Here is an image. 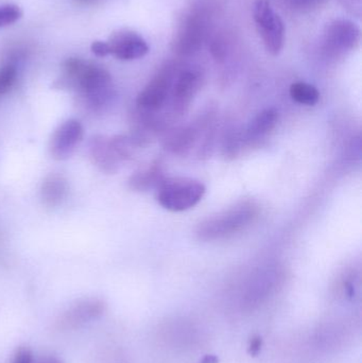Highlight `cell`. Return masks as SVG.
<instances>
[{"mask_svg": "<svg viewBox=\"0 0 362 363\" xmlns=\"http://www.w3.org/2000/svg\"><path fill=\"white\" fill-rule=\"evenodd\" d=\"M64 85L78 89L91 106H102L111 97L110 74L99 66L70 59L64 64Z\"/></svg>", "mask_w": 362, "mask_h": 363, "instance_id": "cell-1", "label": "cell"}, {"mask_svg": "<svg viewBox=\"0 0 362 363\" xmlns=\"http://www.w3.org/2000/svg\"><path fill=\"white\" fill-rule=\"evenodd\" d=\"M159 204L170 211H184L196 206L205 194L201 182L191 179H165L157 189Z\"/></svg>", "mask_w": 362, "mask_h": 363, "instance_id": "cell-2", "label": "cell"}, {"mask_svg": "<svg viewBox=\"0 0 362 363\" xmlns=\"http://www.w3.org/2000/svg\"><path fill=\"white\" fill-rule=\"evenodd\" d=\"M255 215L256 208L252 204L242 203L200 224L198 236L206 241L223 238L248 225Z\"/></svg>", "mask_w": 362, "mask_h": 363, "instance_id": "cell-3", "label": "cell"}, {"mask_svg": "<svg viewBox=\"0 0 362 363\" xmlns=\"http://www.w3.org/2000/svg\"><path fill=\"white\" fill-rule=\"evenodd\" d=\"M253 18L266 50L280 55L285 44V25L269 0H256L253 6Z\"/></svg>", "mask_w": 362, "mask_h": 363, "instance_id": "cell-4", "label": "cell"}, {"mask_svg": "<svg viewBox=\"0 0 362 363\" xmlns=\"http://www.w3.org/2000/svg\"><path fill=\"white\" fill-rule=\"evenodd\" d=\"M176 74L172 64H166L138 95L136 99L138 111L157 114L167 106Z\"/></svg>", "mask_w": 362, "mask_h": 363, "instance_id": "cell-5", "label": "cell"}, {"mask_svg": "<svg viewBox=\"0 0 362 363\" xmlns=\"http://www.w3.org/2000/svg\"><path fill=\"white\" fill-rule=\"evenodd\" d=\"M208 30V21L201 11L187 13L179 23L174 33V49L178 55L188 57L199 51Z\"/></svg>", "mask_w": 362, "mask_h": 363, "instance_id": "cell-6", "label": "cell"}, {"mask_svg": "<svg viewBox=\"0 0 362 363\" xmlns=\"http://www.w3.org/2000/svg\"><path fill=\"white\" fill-rule=\"evenodd\" d=\"M361 38V28L356 23L349 19H335L323 32V49L331 57H339L356 49Z\"/></svg>", "mask_w": 362, "mask_h": 363, "instance_id": "cell-7", "label": "cell"}, {"mask_svg": "<svg viewBox=\"0 0 362 363\" xmlns=\"http://www.w3.org/2000/svg\"><path fill=\"white\" fill-rule=\"evenodd\" d=\"M201 74L198 70L189 68L176 74L168 100L174 115H183L187 112L201 86Z\"/></svg>", "mask_w": 362, "mask_h": 363, "instance_id": "cell-8", "label": "cell"}, {"mask_svg": "<svg viewBox=\"0 0 362 363\" xmlns=\"http://www.w3.org/2000/svg\"><path fill=\"white\" fill-rule=\"evenodd\" d=\"M106 43L110 47L111 55L123 61L140 59L149 52L146 40L132 30H118Z\"/></svg>", "mask_w": 362, "mask_h": 363, "instance_id": "cell-9", "label": "cell"}, {"mask_svg": "<svg viewBox=\"0 0 362 363\" xmlns=\"http://www.w3.org/2000/svg\"><path fill=\"white\" fill-rule=\"evenodd\" d=\"M84 130L78 121L70 119L62 123L50 142V153L55 160H66L72 157L77 147L82 142Z\"/></svg>", "mask_w": 362, "mask_h": 363, "instance_id": "cell-10", "label": "cell"}, {"mask_svg": "<svg viewBox=\"0 0 362 363\" xmlns=\"http://www.w3.org/2000/svg\"><path fill=\"white\" fill-rule=\"evenodd\" d=\"M104 303L101 301L91 298V300L80 301L70 307L60 320V328H76L91 320L96 319L103 313Z\"/></svg>", "mask_w": 362, "mask_h": 363, "instance_id": "cell-11", "label": "cell"}, {"mask_svg": "<svg viewBox=\"0 0 362 363\" xmlns=\"http://www.w3.org/2000/svg\"><path fill=\"white\" fill-rule=\"evenodd\" d=\"M91 157L97 167L108 174L117 172L119 164L123 162L115 151L111 138L103 136H96L91 140Z\"/></svg>", "mask_w": 362, "mask_h": 363, "instance_id": "cell-12", "label": "cell"}, {"mask_svg": "<svg viewBox=\"0 0 362 363\" xmlns=\"http://www.w3.org/2000/svg\"><path fill=\"white\" fill-rule=\"evenodd\" d=\"M278 121V112L276 108H270L261 111L249 123L244 138L247 142H259L267 136L276 128Z\"/></svg>", "mask_w": 362, "mask_h": 363, "instance_id": "cell-13", "label": "cell"}, {"mask_svg": "<svg viewBox=\"0 0 362 363\" xmlns=\"http://www.w3.org/2000/svg\"><path fill=\"white\" fill-rule=\"evenodd\" d=\"M199 132V125H187L174 130L166 138V149L176 155H185L193 148Z\"/></svg>", "mask_w": 362, "mask_h": 363, "instance_id": "cell-14", "label": "cell"}, {"mask_svg": "<svg viewBox=\"0 0 362 363\" xmlns=\"http://www.w3.org/2000/svg\"><path fill=\"white\" fill-rule=\"evenodd\" d=\"M68 191L67 181L60 174H50L45 179L42 187L43 200L48 206H57Z\"/></svg>", "mask_w": 362, "mask_h": 363, "instance_id": "cell-15", "label": "cell"}, {"mask_svg": "<svg viewBox=\"0 0 362 363\" xmlns=\"http://www.w3.org/2000/svg\"><path fill=\"white\" fill-rule=\"evenodd\" d=\"M165 179L162 168L159 165H152L147 169L140 170L133 174L130 179L129 184L132 189L147 191L153 188L157 189Z\"/></svg>", "mask_w": 362, "mask_h": 363, "instance_id": "cell-16", "label": "cell"}, {"mask_svg": "<svg viewBox=\"0 0 362 363\" xmlns=\"http://www.w3.org/2000/svg\"><path fill=\"white\" fill-rule=\"evenodd\" d=\"M290 96L298 104L312 106L318 104L320 93L314 85L305 82H295L290 86Z\"/></svg>", "mask_w": 362, "mask_h": 363, "instance_id": "cell-17", "label": "cell"}, {"mask_svg": "<svg viewBox=\"0 0 362 363\" xmlns=\"http://www.w3.org/2000/svg\"><path fill=\"white\" fill-rule=\"evenodd\" d=\"M281 1L295 12L307 13L318 10L327 4V0H281Z\"/></svg>", "mask_w": 362, "mask_h": 363, "instance_id": "cell-18", "label": "cell"}, {"mask_svg": "<svg viewBox=\"0 0 362 363\" xmlns=\"http://www.w3.org/2000/svg\"><path fill=\"white\" fill-rule=\"evenodd\" d=\"M17 70L15 66L6 65L0 68V96L11 91L16 82Z\"/></svg>", "mask_w": 362, "mask_h": 363, "instance_id": "cell-19", "label": "cell"}, {"mask_svg": "<svg viewBox=\"0 0 362 363\" xmlns=\"http://www.w3.org/2000/svg\"><path fill=\"white\" fill-rule=\"evenodd\" d=\"M21 15L23 13L21 9L15 4L0 6V27L14 23L21 18Z\"/></svg>", "mask_w": 362, "mask_h": 363, "instance_id": "cell-20", "label": "cell"}, {"mask_svg": "<svg viewBox=\"0 0 362 363\" xmlns=\"http://www.w3.org/2000/svg\"><path fill=\"white\" fill-rule=\"evenodd\" d=\"M344 10L348 11L353 16L361 18L362 14V0H337Z\"/></svg>", "mask_w": 362, "mask_h": 363, "instance_id": "cell-21", "label": "cell"}, {"mask_svg": "<svg viewBox=\"0 0 362 363\" xmlns=\"http://www.w3.org/2000/svg\"><path fill=\"white\" fill-rule=\"evenodd\" d=\"M210 52H212L213 57H215L217 62H223L227 57V46H225L223 40L220 38H216L214 42L212 43L210 46Z\"/></svg>", "mask_w": 362, "mask_h": 363, "instance_id": "cell-22", "label": "cell"}, {"mask_svg": "<svg viewBox=\"0 0 362 363\" xmlns=\"http://www.w3.org/2000/svg\"><path fill=\"white\" fill-rule=\"evenodd\" d=\"M91 52L97 57H104L111 55L110 47H108V43L97 40L91 44Z\"/></svg>", "mask_w": 362, "mask_h": 363, "instance_id": "cell-23", "label": "cell"}, {"mask_svg": "<svg viewBox=\"0 0 362 363\" xmlns=\"http://www.w3.org/2000/svg\"><path fill=\"white\" fill-rule=\"evenodd\" d=\"M33 362V355L31 351L27 347H21L17 351L13 363H32Z\"/></svg>", "mask_w": 362, "mask_h": 363, "instance_id": "cell-24", "label": "cell"}, {"mask_svg": "<svg viewBox=\"0 0 362 363\" xmlns=\"http://www.w3.org/2000/svg\"><path fill=\"white\" fill-rule=\"evenodd\" d=\"M261 347H263V339L261 336H254L251 338L250 345H249V354L252 357H256L261 352Z\"/></svg>", "mask_w": 362, "mask_h": 363, "instance_id": "cell-25", "label": "cell"}, {"mask_svg": "<svg viewBox=\"0 0 362 363\" xmlns=\"http://www.w3.org/2000/svg\"><path fill=\"white\" fill-rule=\"evenodd\" d=\"M32 363H62L57 358L52 357V356H47V357H42L36 360L35 362Z\"/></svg>", "mask_w": 362, "mask_h": 363, "instance_id": "cell-26", "label": "cell"}, {"mask_svg": "<svg viewBox=\"0 0 362 363\" xmlns=\"http://www.w3.org/2000/svg\"><path fill=\"white\" fill-rule=\"evenodd\" d=\"M219 359L214 355H206L199 363H218Z\"/></svg>", "mask_w": 362, "mask_h": 363, "instance_id": "cell-27", "label": "cell"}]
</instances>
